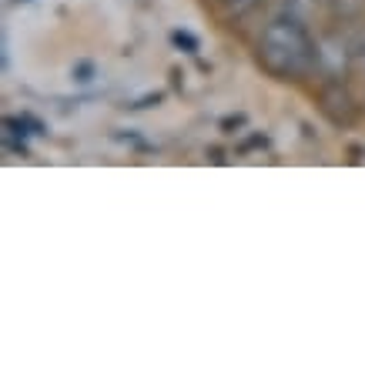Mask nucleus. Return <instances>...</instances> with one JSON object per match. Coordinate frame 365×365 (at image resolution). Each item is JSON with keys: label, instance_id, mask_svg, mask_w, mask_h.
<instances>
[{"label": "nucleus", "instance_id": "f257e3e1", "mask_svg": "<svg viewBox=\"0 0 365 365\" xmlns=\"http://www.w3.org/2000/svg\"><path fill=\"white\" fill-rule=\"evenodd\" d=\"M258 64L275 81H302L319 64V44L295 17H275L258 37Z\"/></svg>", "mask_w": 365, "mask_h": 365}, {"label": "nucleus", "instance_id": "f03ea898", "mask_svg": "<svg viewBox=\"0 0 365 365\" xmlns=\"http://www.w3.org/2000/svg\"><path fill=\"white\" fill-rule=\"evenodd\" d=\"M319 101H322V111L329 114V121H332V124L349 128V124L355 121V98L342 88V84H339V81L325 84V88H322V94H319Z\"/></svg>", "mask_w": 365, "mask_h": 365}, {"label": "nucleus", "instance_id": "7ed1b4c3", "mask_svg": "<svg viewBox=\"0 0 365 365\" xmlns=\"http://www.w3.org/2000/svg\"><path fill=\"white\" fill-rule=\"evenodd\" d=\"M329 4H332L335 17H342V21H355L365 14V0H329Z\"/></svg>", "mask_w": 365, "mask_h": 365}, {"label": "nucleus", "instance_id": "20e7f679", "mask_svg": "<svg viewBox=\"0 0 365 365\" xmlns=\"http://www.w3.org/2000/svg\"><path fill=\"white\" fill-rule=\"evenodd\" d=\"M312 0H282V17H295V21H309Z\"/></svg>", "mask_w": 365, "mask_h": 365}, {"label": "nucleus", "instance_id": "39448f33", "mask_svg": "<svg viewBox=\"0 0 365 365\" xmlns=\"http://www.w3.org/2000/svg\"><path fill=\"white\" fill-rule=\"evenodd\" d=\"M171 44L175 47H181V51H185V54H198V37H195V34L191 31H171Z\"/></svg>", "mask_w": 365, "mask_h": 365}, {"label": "nucleus", "instance_id": "423d86ee", "mask_svg": "<svg viewBox=\"0 0 365 365\" xmlns=\"http://www.w3.org/2000/svg\"><path fill=\"white\" fill-rule=\"evenodd\" d=\"M262 0H222V7H225V14L228 17H242V14H248V11H255Z\"/></svg>", "mask_w": 365, "mask_h": 365}, {"label": "nucleus", "instance_id": "0eeeda50", "mask_svg": "<svg viewBox=\"0 0 365 365\" xmlns=\"http://www.w3.org/2000/svg\"><path fill=\"white\" fill-rule=\"evenodd\" d=\"M94 74H98V71H94V64H91V61H78V64L71 67V78L81 81V84H88V81H94Z\"/></svg>", "mask_w": 365, "mask_h": 365}]
</instances>
